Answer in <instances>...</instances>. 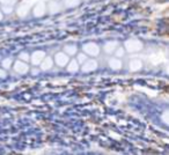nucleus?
<instances>
[{
	"mask_svg": "<svg viewBox=\"0 0 169 155\" xmlns=\"http://www.w3.org/2000/svg\"><path fill=\"white\" fill-rule=\"evenodd\" d=\"M69 62V58L66 53L60 52V53H57V55H56V62L58 64L59 66H62V67H63V66H66Z\"/></svg>",
	"mask_w": 169,
	"mask_h": 155,
	"instance_id": "obj_1",
	"label": "nucleus"
},
{
	"mask_svg": "<svg viewBox=\"0 0 169 155\" xmlns=\"http://www.w3.org/2000/svg\"><path fill=\"white\" fill-rule=\"evenodd\" d=\"M84 50L86 55H90V56H96L99 53V51H100L99 47L96 44H93V43H89V44L85 45Z\"/></svg>",
	"mask_w": 169,
	"mask_h": 155,
	"instance_id": "obj_2",
	"label": "nucleus"
},
{
	"mask_svg": "<svg viewBox=\"0 0 169 155\" xmlns=\"http://www.w3.org/2000/svg\"><path fill=\"white\" fill-rule=\"evenodd\" d=\"M44 53L43 52H35L34 55H32V57H30V62H32V64H35V65H38L39 62H42V60L44 59Z\"/></svg>",
	"mask_w": 169,
	"mask_h": 155,
	"instance_id": "obj_3",
	"label": "nucleus"
},
{
	"mask_svg": "<svg viewBox=\"0 0 169 155\" xmlns=\"http://www.w3.org/2000/svg\"><path fill=\"white\" fill-rule=\"evenodd\" d=\"M28 66H27L26 64H23V62H16L15 65H14V70H15L16 72L19 73H24L28 71Z\"/></svg>",
	"mask_w": 169,
	"mask_h": 155,
	"instance_id": "obj_4",
	"label": "nucleus"
},
{
	"mask_svg": "<svg viewBox=\"0 0 169 155\" xmlns=\"http://www.w3.org/2000/svg\"><path fill=\"white\" fill-rule=\"evenodd\" d=\"M42 65H41V67H42V70H49V68H51V66H52V64H53V62H52V59L51 58H44L42 60Z\"/></svg>",
	"mask_w": 169,
	"mask_h": 155,
	"instance_id": "obj_5",
	"label": "nucleus"
},
{
	"mask_svg": "<svg viewBox=\"0 0 169 155\" xmlns=\"http://www.w3.org/2000/svg\"><path fill=\"white\" fill-rule=\"evenodd\" d=\"M85 66H88V67H84L82 70L84 71H90V70H94V68H96V66H97V64H96V62H94V60H86L85 62Z\"/></svg>",
	"mask_w": 169,
	"mask_h": 155,
	"instance_id": "obj_6",
	"label": "nucleus"
},
{
	"mask_svg": "<svg viewBox=\"0 0 169 155\" xmlns=\"http://www.w3.org/2000/svg\"><path fill=\"white\" fill-rule=\"evenodd\" d=\"M65 52L67 56H72L77 52V47L74 45H69V47H65Z\"/></svg>",
	"mask_w": 169,
	"mask_h": 155,
	"instance_id": "obj_7",
	"label": "nucleus"
},
{
	"mask_svg": "<svg viewBox=\"0 0 169 155\" xmlns=\"http://www.w3.org/2000/svg\"><path fill=\"white\" fill-rule=\"evenodd\" d=\"M87 59H88V57H87L86 53H79V56H78V60H79V62H86Z\"/></svg>",
	"mask_w": 169,
	"mask_h": 155,
	"instance_id": "obj_8",
	"label": "nucleus"
},
{
	"mask_svg": "<svg viewBox=\"0 0 169 155\" xmlns=\"http://www.w3.org/2000/svg\"><path fill=\"white\" fill-rule=\"evenodd\" d=\"M9 62H12L11 59H8V60H4V62H2L4 67H5V68H9V67H11V64H9Z\"/></svg>",
	"mask_w": 169,
	"mask_h": 155,
	"instance_id": "obj_9",
	"label": "nucleus"
},
{
	"mask_svg": "<svg viewBox=\"0 0 169 155\" xmlns=\"http://www.w3.org/2000/svg\"><path fill=\"white\" fill-rule=\"evenodd\" d=\"M2 17H4V13L0 10V20H2Z\"/></svg>",
	"mask_w": 169,
	"mask_h": 155,
	"instance_id": "obj_10",
	"label": "nucleus"
}]
</instances>
